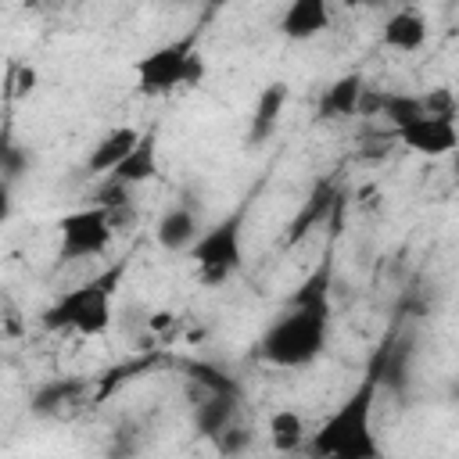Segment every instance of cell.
<instances>
[{"label":"cell","mask_w":459,"mask_h":459,"mask_svg":"<svg viewBox=\"0 0 459 459\" xmlns=\"http://www.w3.org/2000/svg\"><path fill=\"white\" fill-rule=\"evenodd\" d=\"M366 93V79L359 72H348V75H337L323 97H319V118L333 122V118H348V115H359V100Z\"/></svg>","instance_id":"13"},{"label":"cell","mask_w":459,"mask_h":459,"mask_svg":"<svg viewBox=\"0 0 459 459\" xmlns=\"http://www.w3.org/2000/svg\"><path fill=\"white\" fill-rule=\"evenodd\" d=\"M36 86H39V72L29 61L11 65V72H7V97L11 100H25L29 93H36Z\"/></svg>","instance_id":"20"},{"label":"cell","mask_w":459,"mask_h":459,"mask_svg":"<svg viewBox=\"0 0 459 459\" xmlns=\"http://www.w3.org/2000/svg\"><path fill=\"white\" fill-rule=\"evenodd\" d=\"M143 330H147L154 341H169V337H176V330H179V316H176L172 308H154V312L143 319Z\"/></svg>","instance_id":"21"},{"label":"cell","mask_w":459,"mask_h":459,"mask_svg":"<svg viewBox=\"0 0 459 459\" xmlns=\"http://www.w3.org/2000/svg\"><path fill=\"white\" fill-rule=\"evenodd\" d=\"M265 437H269V448L276 455H294L308 445V427H305V416L298 409H276L269 420H265Z\"/></svg>","instance_id":"14"},{"label":"cell","mask_w":459,"mask_h":459,"mask_svg":"<svg viewBox=\"0 0 459 459\" xmlns=\"http://www.w3.org/2000/svg\"><path fill=\"white\" fill-rule=\"evenodd\" d=\"M186 255L194 258L197 280L204 287L226 283L240 269V262H244V215L233 212V215L219 219L215 226L201 230L197 240H194V247Z\"/></svg>","instance_id":"5"},{"label":"cell","mask_w":459,"mask_h":459,"mask_svg":"<svg viewBox=\"0 0 459 459\" xmlns=\"http://www.w3.org/2000/svg\"><path fill=\"white\" fill-rule=\"evenodd\" d=\"M377 387H380V380L369 369V377L348 394V402H341L333 409V416H326L323 427L308 437L312 455H319V459H384V448L373 434Z\"/></svg>","instance_id":"1"},{"label":"cell","mask_w":459,"mask_h":459,"mask_svg":"<svg viewBox=\"0 0 459 459\" xmlns=\"http://www.w3.org/2000/svg\"><path fill=\"white\" fill-rule=\"evenodd\" d=\"M377 115H384V118L391 122V129H402V126H409V122L423 118L420 93H380Z\"/></svg>","instance_id":"17"},{"label":"cell","mask_w":459,"mask_h":459,"mask_svg":"<svg viewBox=\"0 0 459 459\" xmlns=\"http://www.w3.org/2000/svg\"><path fill=\"white\" fill-rule=\"evenodd\" d=\"M158 176V136L154 133H140V140H136V147L115 165V172L111 176H104V179H115V183H122V186H143V183H151Z\"/></svg>","instance_id":"9"},{"label":"cell","mask_w":459,"mask_h":459,"mask_svg":"<svg viewBox=\"0 0 459 459\" xmlns=\"http://www.w3.org/2000/svg\"><path fill=\"white\" fill-rule=\"evenodd\" d=\"M233 420H240V402L237 394H204V402L194 409V427L201 437H215L222 434Z\"/></svg>","instance_id":"15"},{"label":"cell","mask_w":459,"mask_h":459,"mask_svg":"<svg viewBox=\"0 0 459 459\" xmlns=\"http://www.w3.org/2000/svg\"><path fill=\"white\" fill-rule=\"evenodd\" d=\"M111 240H115V233H111V222H108V208L104 204H93L90 201V204H82L75 212H65L57 219V255L65 262L104 255Z\"/></svg>","instance_id":"6"},{"label":"cell","mask_w":459,"mask_h":459,"mask_svg":"<svg viewBox=\"0 0 459 459\" xmlns=\"http://www.w3.org/2000/svg\"><path fill=\"white\" fill-rule=\"evenodd\" d=\"M204 79V61L197 50V32L169 39L136 61V86L143 93H172L179 86H197Z\"/></svg>","instance_id":"4"},{"label":"cell","mask_w":459,"mask_h":459,"mask_svg":"<svg viewBox=\"0 0 459 459\" xmlns=\"http://www.w3.org/2000/svg\"><path fill=\"white\" fill-rule=\"evenodd\" d=\"M330 333V301H290V312H283L258 341L255 355L280 369H298L319 359Z\"/></svg>","instance_id":"2"},{"label":"cell","mask_w":459,"mask_h":459,"mask_svg":"<svg viewBox=\"0 0 459 459\" xmlns=\"http://www.w3.org/2000/svg\"><path fill=\"white\" fill-rule=\"evenodd\" d=\"M394 140L405 151H412V154L445 158V154H452L459 147V126L452 118H430V115H423V118L394 129Z\"/></svg>","instance_id":"7"},{"label":"cell","mask_w":459,"mask_h":459,"mask_svg":"<svg viewBox=\"0 0 459 459\" xmlns=\"http://www.w3.org/2000/svg\"><path fill=\"white\" fill-rule=\"evenodd\" d=\"M384 47L398 50V54H416L427 43V18L420 7H398L387 14L384 29H380Z\"/></svg>","instance_id":"8"},{"label":"cell","mask_w":459,"mask_h":459,"mask_svg":"<svg viewBox=\"0 0 459 459\" xmlns=\"http://www.w3.org/2000/svg\"><path fill=\"white\" fill-rule=\"evenodd\" d=\"M420 104H423V115H430V118H452L455 122V115H459V100L448 86H434V90L420 93Z\"/></svg>","instance_id":"19"},{"label":"cell","mask_w":459,"mask_h":459,"mask_svg":"<svg viewBox=\"0 0 459 459\" xmlns=\"http://www.w3.org/2000/svg\"><path fill=\"white\" fill-rule=\"evenodd\" d=\"M323 29H330V7L326 0H294L283 18H280V32L294 43H305V39H316Z\"/></svg>","instance_id":"11"},{"label":"cell","mask_w":459,"mask_h":459,"mask_svg":"<svg viewBox=\"0 0 459 459\" xmlns=\"http://www.w3.org/2000/svg\"><path fill=\"white\" fill-rule=\"evenodd\" d=\"M212 445H215V452H219V455L237 459V455H244V452L251 448V427H247L244 420H233L222 434H215V437H212Z\"/></svg>","instance_id":"18"},{"label":"cell","mask_w":459,"mask_h":459,"mask_svg":"<svg viewBox=\"0 0 459 459\" xmlns=\"http://www.w3.org/2000/svg\"><path fill=\"white\" fill-rule=\"evenodd\" d=\"M11 212H14V194H11V183L0 179V226L11 219Z\"/></svg>","instance_id":"23"},{"label":"cell","mask_w":459,"mask_h":459,"mask_svg":"<svg viewBox=\"0 0 459 459\" xmlns=\"http://www.w3.org/2000/svg\"><path fill=\"white\" fill-rule=\"evenodd\" d=\"M197 233H201L197 212L186 208V204H172V208L158 219V226H154V240H158L169 255H186V251L194 247Z\"/></svg>","instance_id":"10"},{"label":"cell","mask_w":459,"mask_h":459,"mask_svg":"<svg viewBox=\"0 0 459 459\" xmlns=\"http://www.w3.org/2000/svg\"><path fill=\"white\" fill-rule=\"evenodd\" d=\"M287 104H290V90H287V82H269V86L258 93V100H255L251 136H255V140L269 136V133L280 126V115L287 111Z\"/></svg>","instance_id":"16"},{"label":"cell","mask_w":459,"mask_h":459,"mask_svg":"<svg viewBox=\"0 0 459 459\" xmlns=\"http://www.w3.org/2000/svg\"><path fill=\"white\" fill-rule=\"evenodd\" d=\"M122 269H108L65 294H57L54 305L39 312V323L47 330H72L79 337H104L115 319V287Z\"/></svg>","instance_id":"3"},{"label":"cell","mask_w":459,"mask_h":459,"mask_svg":"<svg viewBox=\"0 0 459 459\" xmlns=\"http://www.w3.org/2000/svg\"><path fill=\"white\" fill-rule=\"evenodd\" d=\"M136 140H140V129H136V126H115V129H108V133L93 143V151H90V158H86V169H90L93 176H111L115 165L136 147Z\"/></svg>","instance_id":"12"},{"label":"cell","mask_w":459,"mask_h":459,"mask_svg":"<svg viewBox=\"0 0 459 459\" xmlns=\"http://www.w3.org/2000/svg\"><path fill=\"white\" fill-rule=\"evenodd\" d=\"M25 151L18 147V143H11V140H0V179L4 183H11V179H18L22 176V169H25Z\"/></svg>","instance_id":"22"}]
</instances>
